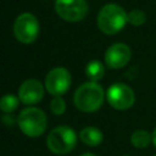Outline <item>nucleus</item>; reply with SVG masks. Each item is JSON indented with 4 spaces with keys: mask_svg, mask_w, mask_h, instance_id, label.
Listing matches in <instances>:
<instances>
[{
    "mask_svg": "<svg viewBox=\"0 0 156 156\" xmlns=\"http://www.w3.org/2000/svg\"><path fill=\"white\" fill-rule=\"evenodd\" d=\"M124 156H128V155H124Z\"/></svg>",
    "mask_w": 156,
    "mask_h": 156,
    "instance_id": "19",
    "label": "nucleus"
},
{
    "mask_svg": "<svg viewBox=\"0 0 156 156\" xmlns=\"http://www.w3.org/2000/svg\"><path fill=\"white\" fill-rule=\"evenodd\" d=\"M132 57L130 48L124 43H115L105 52V63L111 69H119L124 67Z\"/></svg>",
    "mask_w": 156,
    "mask_h": 156,
    "instance_id": "9",
    "label": "nucleus"
},
{
    "mask_svg": "<svg viewBox=\"0 0 156 156\" xmlns=\"http://www.w3.org/2000/svg\"><path fill=\"white\" fill-rule=\"evenodd\" d=\"M17 124L24 135L38 138L46 130L48 117L43 110L29 106L20 112L17 116Z\"/></svg>",
    "mask_w": 156,
    "mask_h": 156,
    "instance_id": "3",
    "label": "nucleus"
},
{
    "mask_svg": "<svg viewBox=\"0 0 156 156\" xmlns=\"http://www.w3.org/2000/svg\"><path fill=\"white\" fill-rule=\"evenodd\" d=\"M39 22L37 17L29 12L21 13L13 23L15 38L22 44H32L39 35Z\"/></svg>",
    "mask_w": 156,
    "mask_h": 156,
    "instance_id": "5",
    "label": "nucleus"
},
{
    "mask_svg": "<svg viewBox=\"0 0 156 156\" xmlns=\"http://www.w3.org/2000/svg\"><path fill=\"white\" fill-rule=\"evenodd\" d=\"M155 156H156V155H155Z\"/></svg>",
    "mask_w": 156,
    "mask_h": 156,
    "instance_id": "20",
    "label": "nucleus"
},
{
    "mask_svg": "<svg viewBox=\"0 0 156 156\" xmlns=\"http://www.w3.org/2000/svg\"><path fill=\"white\" fill-rule=\"evenodd\" d=\"M79 139L83 144L88 146H98L102 143L104 134L99 128L94 126H88L79 132Z\"/></svg>",
    "mask_w": 156,
    "mask_h": 156,
    "instance_id": "11",
    "label": "nucleus"
},
{
    "mask_svg": "<svg viewBox=\"0 0 156 156\" xmlns=\"http://www.w3.org/2000/svg\"><path fill=\"white\" fill-rule=\"evenodd\" d=\"M105 100V91L98 82H85L80 84L73 95L74 106L82 112L98 111Z\"/></svg>",
    "mask_w": 156,
    "mask_h": 156,
    "instance_id": "1",
    "label": "nucleus"
},
{
    "mask_svg": "<svg viewBox=\"0 0 156 156\" xmlns=\"http://www.w3.org/2000/svg\"><path fill=\"white\" fill-rule=\"evenodd\" d=\"M44 87L52 96H61L67 93L71 87V73L65 67H54L48 72Z\"/></svg>",
    "mask_w": 156,
    "mask_h": 156,
    "instance_id": "7",
    "label": "nucleus"
},
{
    "mask_svg": "<svg viewBox=\"0 0 156 156\" xmlns=\"http://www.w3.org/2000/svg\"><path fill=\"white\" fill-rule=\"evenodd\" d=\"M50 110L54 115L61 116L66 111V102L61 96H54L50 101Z\"/></svg>",
    "mask_w": 156,
    "mask_h": 156,
    "instance_id": "16",
    "label": "nucleus"
},
{
    "mask_svg": "<svg viewBox=\"0 0 156 156\" xmlns=\"http://www.w3.org/2000/svg\"><path fill=\"white\" fill-rule=\"evenodd\" d=\"M130 143L136 149H146L152 143V134L145 129H136L130 135Z\"/></svg>",
    "mask_w": 156,
    "mask_h": 156,
    "instance_id": "12",
    "label": "nucleus"
},
{
    "mask_svg": "<svg viewBox=\"0 0 156 156\" xmlns=\"http://www.w3.org/2000/svg\"><path fill=\"white\" fill-rule=\"evenodd\" d=\"M18 104H20L18 95L5 94L0 99V110L5 113H11L18 107Z\"/></svg>",
    "mask_w": 156,
    "mask_h": 156,
    "instance_id": "14",
    "label": "nucleus"
},
{
    "mask_svg": "<svg viewBox=\"0 0 156 156\" xmlns=\"http://www.w3.org/2000/svg\"><path fill=\"white\" fill-rule=\"evenodd\" d=\"M55 11L67 22H78L85 17L88 5L85 0H55Z\"/></svg>",
    "mask_w": 156,
    "mask_h": 156,
    "instance_id": "8",
    "label": "nucleus"
},
{
    "mask_svg": "<svg viewBox=\"0 0 156 156\" xmlns=\"http://www.w3.org/2000/svg\"><path fill=\"white\" fill-rule=\"evenodd\" d=\"M152 144L156 146V127H155V129L152 132Z\"/></svg>",
    "mask_w": 156,
    "mask_h": 156,
    "instance_id": "17",
    "label": "nucleus"
},
{
    "mask_svg": "<svg viewBox=\"0 0 156 156\" xmlns=\"http://www.w3.org/2000/svg\"><path fill=\"white\" fill-rule=\"evenodd\" d=\"M107 102L118 111L130 108L135 102L134 90L124 83H113L108 87L106 93Z\"/></svg>",
    "mask_w": 156,
    "mask_h": 156,
    "instance_id": "6",
    "label": "nucleus"
},
{
    "mask_svg": "<svg viewBox=\"0 0 156 156\" xmlns=\"http://www.w3.org/2000/svg\"><path fill=\"white\" fill-rule=\"evenodd\" d=\"M44 88L45 87H43V84L38 79H26L18 88V99L27 106L35 105L44 98Z\"/></svg>",
    "mask_w": 156,
    "mask_h": 156,
    "instance_id": "10",
    "label": "nucleus"
},
{
    "mask_svg": "<svg viewBox=\"0 0 156 156\" xmlns=\"http://www.w3.org/2000/svg\"><path fill=\"white\" fill-rule=\"evenodd\" d=\"M127 21H128V23H130L132 26H135V27L143 26L146 22V13L143 10L134 9L127 13Z\"/></svg>",
    "mask_w": 156,
    "mask_h": 156,
    "instance_id": "15",
    "label": "nucleus"
},
{
    "mask_svg": "<svg viewBox=\"0 0 156 156\" xmlns=\"http://www.w3.org/2000/svg\"><path fill=\"white\" fill-rule=\"evenodd\" d=\"M77 144V134L68 126H57L50 130L46 136L48 149L56 155H66L71 152Z\"/></svg>",
    "mask_w": 156,
    "mask_h": 156,
    "instance_id": "4",
    "label": "nucleus"
},
{
    "mask_svg": "<svg viewBox=\"0 0 156 156\" xmlns=\"http://www.w3.org/2000/svg\"><path fill=\"white\" fill-rule=\"evenodd\" d=\"M98 27L99 29L107 35H113L122 30L126 26L127 12L123 7L117 4H106L98 15Z\"/></svg>",
    "mask_w": 156,
    "mask_h": 156,
    "instance_id": "2",
    "label": "nucleus"
},
{
    "mask_svg": "<svg viewBox=\"0 0 156 156\" xmlns=\"http://www.w3.org/2000/svg\"><path fill=\"white\" fill-rule=\"evenodd\" d=\"M80 156H96V155L93 154V152H84V154H82Z\"/></svg>",
    "mask_w": 156,
    "mask_h": 156,
    "instance_id": "18",
    "label": "nucleus"
},
{
    "mask_svg": "<svg viewBox=\"0 0 156 156\" xmlns=\"http://www.w3.org/2000/svg\"><path fill=\"white\" fill-rule=\"evenodd\" d=\"M85 76L90 82H99L105 76V66L99 60H93L85 66Z\"/></svg>",
    "mask_w": 156,
    "mask_h": 156,
    "instance_id": "13",
    "label": "nucleus"
}]
</instances>
